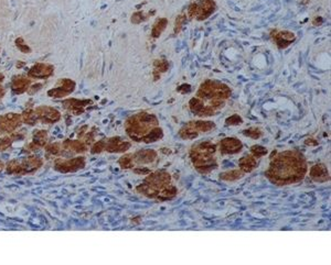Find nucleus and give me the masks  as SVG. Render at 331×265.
I'll return each mask as SVG.
<instances>
[{"instance_id":"obj_1","label":"nucleus","mask_w":331,"mask_h":265,"mask_svg":"<svg viewBox=\"0 0 331 265\" xmlns=\"http://www.w3.org/2000/svg\"><path fill=\"white\" fill-rule=\"evenodd\" d=\"M265 175L275 185L296 184L307 174V162L303 155L295 150L274 152Z\"/></svg>"},{"instance_id":"obj_2","label":"nucleus","mask_w":331,"mask_h":265,"mask_svg":"<svg viewBox=\"0 0 331 265\" xmlns=\"http://www.w3.org/2000/svg\"><path fill=\"white\" fill-rule=\"evenodd\" d=\"M158 125H159V122H158V119L155 116L147 112H140L138 115L130 117L126 121L125 130L131 140L136 141V142H143L145 136L153 128L158 127Z\"/></svg>"},{"instance_id":"obj_3","label":"nucleus","mask_w":331,"mask_h":265,"mask_svg":"<svg viewBox=\"0 0 331 265\" xmlns=\"http://www.w3.org/2000/svg\"><path fill=\"white\" fill-rule=\"evenodd\" d=\"M171 185V177L165 171L149 173L144 183L137 186V191L149 198L158 199L162 190Z\"/></svg>"},{"instance_id":"obj_4","label":"nucleus","mask_w":331,"mask_h":265,"mask_svg":"<svg viewBox=\"0 0 331 265\" xmlns=\"http://www.w3.org/2000/svg\"><path fill=\"white\" fill-rule=\"evenodd\" d=\"M231 96V89L229 86L217 80H207L203 83L198 90L197 97L203 102L221 99L225 100Z\"/></svg>"},{"instance_id":"obj_5","label":"nucleus","mask_w":331,"mask_h":265,"mask_svg":"<svg viewBox=\"0 0 331 265\" xmlns=\"http://www.w3.org/2000/svg\"><path fill=\"white\" fill-rule=\"evenodd\" d=\"M61 115L57 109L44 106L38 107L34 110H28L22 116V121L28 123L30 126L37 125L38 122L41 123H54L60 120Z\"/></svg>"},{"instance_id":"obj_6","label":"nucleus","mask_w":331,"mask_h":265,"mask_svg":"<svg viewBox=\"0 0 331 265\" xmlns=\"http://www.w3.org/2000/svg\"><path fill=\"white\" fill-rule=\"evenodd\" d=\"M42 166V159L37 157L13 159L7 164V172L10 174H28L38 171Z\"/></svg>"},{"instance_id":"obj_7","label":"nucleus","mask_w":331,"mask_h":265,"mask_svg":"<svg viewBox=\"0 0 331 265\" xmlns=\"http://www.w3.org/2000/svg\"><path fill=\"white\" fill-rule=\"evenodd\" d=\"M214 10L215 3L213 0H198L189 6L188 15L190 18H197V20L202 21L210 17Z\"/></svg>"},{"instance_id":"obj_8","label":"nucleus","mask_w":331,"mask_h":265,"mask_svg":"<svg viewBox=\"0 0 331 265\" xmlns=\"http://www.w3.org/2000/svg\"><path fill=\"white\" fill-rule=\"evenodd\" d=\"M190 159L196 170L201 174H208L217 167L214 155H196V157H190Z\"/></svg>"},{"instance_id":"obj_9","label":"nucleus","mask_w":331,"mask_h":265,"mask_svg":"<svg viewBox=\"0 0 331 265\" xmlns=\"http://www.w3.org/2000/svg\"><path fill=\"white\" fill-rule=\"evenodd\" d=\"M85 166L84 158H74L69 159H57L54 167L56 170L62 173H70L82 170Z\"/></svg>"},{"instance_id":"obj_10","label":"nucleus","mask_w":331,"mask_h":265,"mask_svg":"<svg viewBox=\"0 0 331 265\" xmlns=\"http://www.w3.org/2000/svg\"><path fill=\"white\" fill-rule=\"evenodd\" d=\"M22 122V116L17 113H8L0 116V134H9L18 129Z\"/></svg>"},{"instance_id":"obj_11","label":"nucleus","mask_w":331,"mask_h":265,"mask_svg":"<svg viewBox=\"0 0 331 265\" xmlns=\"http://www.w3.org/2000/svg\"><path fill=\"white\" fill-rule=\"evenodd\" d=\"M191 111L198 117H211L217 112L214 108L207 103L203 102L200 98H193L189 103Z\"/></svg>"},{"instance_id":"obj_12","label":"nucleus","mask_w":331,"mask_h":265,"mask_svg":"<svg viewBox=\"0 0 331 265\" xmlns=\"http://www.w3.org/2000/svg\"><path fill=\"white\" fill-rule=\"evenodd\" d=\"M75 88V83L71 80H60L58 81L57 86L49 91L48 95L51 97L63 98L70 95Z\"/></svg>"},{"instance_id":"obj_13","label":"nucleus","mask_w":331,"mask_h":265,"mask_svg":"<svg viewBox=\"0 0 331 265\" xmlns=\"http://www.w3.org/2000/svg\"><path fill=\"white\" fill-rule=\"evenodd\" d=\"M243 149L241 141L235 138L223 139L219 144V150L222 155H232L240 153Z\"/></svg>"},{"instance_id":"obj_14","label":"nucleus","mask_w":331,"mask_h":265,"mask_svg":"<svg viewBox=\"0 0 331 265\" xmlns=\"http://www.w3.org/2000/svg\"><path fill=\"white\" fill-rule=\"evenodd\" d=\"M62 145V153L64 155H72L74 153H83L88 150V145L82 141H74V140H66L61 143Z\"/></svg>"},{"instance_id":"obj_15","label":"nucleus","mask_w":331,"mask_h":265,"mask_svg":"<svg viewBox=\"0 0 331 265\" xmlns=\"http://www.w3.org/2000/svg\"><path fill=\"white\" fill-rule=\"evenodd\" d=\"M130 148V143L127 142V141L121 140L119 136L116 138H111V139H106V144H105V151L110 153H120V152H126L127 150H129Z\"/></svg>"},{"instance_id":"obj_16","label":"nucleus","mask_w":331,"mask_h":265,"mask_svg":"<svg viewBox=\"0 0 331 265\" xmlns=\"http://www.w3.org/2000/svg\"><path fill=\"white\" fill-rule=\"evenodd\" d=\"M216 151V145L213 144L210 141H201V142L193 145L190 151V157H196V155H214Z\"/></svg>"},{"instance_id":"obj_17","label":"nucleus","mask_w":331,"mask_h":265,"mask_svg":"<svg viewBox=\"0 0 331 265\" xmlns=\"http://www.w3.org/2000/svg\"><path fill=\"white\" fill-rule=\"evenodd\" d=\"M158 154L153 150H140L133 154L134 162L136 165H144V164H149L155 162L157 159Z\"/></svg>"},{"instance_id":"obj_18","label":"nucleus","mask_w":331,"mask_h":265,"mask_svg":"<svg viewBox=\"0 0 331 265\" xmlns=\"http://www.w3.org/2000/svg\"><path fill=\"white\" fill-rule=\"evenodd\" d=\"M54 67L49 64L40 63L34 65L29 71V76L33 77V79H48V77L53 74Z\"/></svg>"},{"instance_id":"obj_19","label":"nucleus","mask_w":331,"mask_h":265,"mask_svg":"<svg viewBox=\"0 0 331 265\" xmlns=\"http://www.w3.org/2000/svg\"><path fill=\"white\" fill-rule=\"evenodd\" d=\"M309 175L316 183H325L329 181V172L324 164H316L310 168Z\"/></svg>"},{"instance_id":"obj_20","label":"nucleus","mask_w":331,"mask_h":265,"mask_svg":"<svg viewBox=\"0 0 331 265\" xmlns=\"http://www.w3.org/2000/svg\"><path fill=\"white\" fill-rule=\"evenodd\" d=\"M48 141V133L47 131H43V130H38L35 131L33 133V140L32 142H30L28 144V149L30 152H33V151H37L40 148H43L45 143H47Z\"/></svg>"},{"instance_id":"obj_21","label":"nucleus","mask_w":331,"mask_h":265,"mask_svg":"<svg viewBox=\"0 0 331 265\" xmlns=\"http://www.w3.org/2000/svg\"><path fill=\"white\" fill-rule=\"evenodd\" d=\"M295 39H296V36H295V34L289 31L277 32V33H276L274 36L275 42L278 45L279 49L287 48L290 43L294 42Z\"/></svg>"},{"instance_id":"obj_22","label":"nucleus","mask_w":331,"mask_h":265,"mask_svg":"<svg viewBox=\"0 0 331 265\" xmlns=\"http://www.w3.org/2000/svg\"><path fill=\"white\" fill-rule=\"evenodd\" d=\"M30 84H31L30 80L26 79L24 76H18L16 79H13L11 88L13 90V93L22 94L27 91V89H29Z\"/></svg>"},{"instance_id":"obj_23","label":"nucleus","mask_w":331,"mask_h":265,"mask_svg":"<svg viewBox=\"0 0 331 265\" xmlns=\"http://www.w3.org/2000/svg\"><path fill=\"white\" fill-rule=\"evenodd\" d=\"M257 165V159L254 158L252 154L245 155L239 161L240 170L244 173H251Z\"/></svg>"},{"instance_id":"obj_24","label":"nucleus","mask_w":331,"mask_h":265,"mask_svg":"<svg viewBox=\"0 0 331 265\" xmlns=\"http://www.w3.org/2000/svg\"><path fill=\"white\" fill-rule=\"evenodd\" d=\"M90 100H78V99H67L66 102H64V106L65 108H69L72 110V112L79 113L83 112V109L86 106V105L90 104Z\"/></svg>"},{"instance_id":"obj_25","label":"nucleus","mask_w":331,"mask_h":265,"mask_svg":"<svg viewBox=\"0 0 331 265\" xmlns=\"http://www.w3.org/2000/svg\"><path fill=\"white\" fill-rule=\"evenodd\" d=\"M162 136H164V131H162L161 128H159V126H158L156 128H153V129L149 132L146 136H145L143 142L153 143V142H156V141L160 140Z\"/></svg>"},{"instance_id":"obj_26","label":"nucleus","mask_w":331,"mask_h":265,"mask_svg":"<svg viewBox=\"0 0 331 265\" xmlns=\"http://www.w3.org/2000/svg\"><path fill=\"white\" fill-rule=\"evenodd\" d=\"M22 138H24V135H20L19 133H13L11 135L2 136V138L0 139V152L6 151L7 149L10 148V145L13 143V141L15 140H19Z\"/></svg>"},{"instance_id":"obj_27","label":"nucleus","mask_w":331,"mask_h":265,"mask_svg":"<svg viewBox=\"0 0 331 265\" xmlns=\"http://www.w3.org/2000/svg\"><path fill=\"white\" fill-rule=\"evenodd\" d=\"M189 125L198 132H208L214 128V123L211 121H191Z\"/></svg>"},{"instance_id":"obj_28","label":"nucleus","mask_w":331,"mask_h":265,"mask_svg":"<svg viewBox=\"0 0 331 265\" xmlns=\"http://www.w3.org/2000/svg\"><path fill=\"white\" fill-rule=\"evenodd\" d=\"M179 135L183 140H193L199 135V132L197 130H194L193 128L189 125V123H187V125H185L182 129L179 131Z\"/></svg>"},{"instance_id":"obj_29","label":"nucleus","mask_w":331,"mask_h":265,"mask_svg":"<svg viewBox=\"0 0 331 265\" xmlns=\"http://www.w3.org/2000/svg\"><path fill=\"white\" fill-rule=\"evenodd\" d=\"M245 174V173L242 172L241 170H232V171H228V172H224L220 174V178L222 181H226V182H233V181H237L240 180V178L243 177V175Z\"/></svg>"},{"instance_id":"obj_30","label":"nucleus","mask_w":331,"mask_h":265,"mask_svg":"<svg viewBox=\"0 0 331 265\" xmlns=\"http://www.w3.org/2000/svg\"><path fill=\"white\" fill-rule=\"evenodd\" d=\"M153 75H155V80H157L160 77V73H165L168 67H169V63L165 59H159V61H155L153 63Z\"/></svg>"},{"instance_id":"obj_31","label":"nucleus","mask_w":331,"mask_h":265,"mask_svg":"<svg viewBox=\"0 0 331 265\" xmlns=\"http://www.w3.org/2000/svg\"><path fill=\"white\" fill-rule=\"evenodd\" d=\"M167 25H168V21L167 19H165V18H161V19L157 20L156 24L153 25V28L151 31V35L153 36V38H159L160 34L166 29Z\"/></svg>"},{"instance_id":"obj_32","label":"nucleus","mask_w":331,"mask_h":265,"mask_svg":"<svg viewBox=\"0 0 331 265\" xmlns=\"http://www.w3.org/2000/svg\"><path fill=\"white\" fill-rule=\"evenodd\" d=\"M120 165L121 168H125V170H129V168H134L135 167V162H134V158L133 154H125L124 157H121L120 159Z\"/></svg>"},{"instance_id":"obj_33","label":"nucleus","mask_w":331,"mask_h":265,"mask_svg":"<svg viewBox=\"0 0 331 265\" xmlns=\"http://www.w3.org/2000/svg\"><path fill=\"white\" fill-rule=\"evenodd\" d=\"M249 151H251V154L253 157L256 159H260L267 154V150L264 147H261V145H253Z\"/></svg>"},{"instance_id":"obj_34","label":"nucleus","mask_w":331,"mask_h":265,"mask_svg":"<svg viewBox=\"0 0 331 265\" xmlns=\"http://www.w3.org/2000/svg\"><path fill=\"white\" fill-rule=\"evenodd\" d=\"M243 134L248 136V138H252L254 140H257L260 139L262 136V131L260 129H257V128H251V129H247V130H244L243 131Z\"/></svg>"},{"instance_id":"obj_35","label":"nucleus","mask_w":331,"mask_h":265,"mask_svg":"<svg viewBox=\"0 0 331 265\" xmlns=\"http://www.w3.org/2000/svg\"><path fill=\"white\" fill-rule=\"evenodd\" d=\"M47 153L49 155H60L62 153V145L61 143L49 144L47 147Z\"/></svg>"},{"instance_id":"obj_36","label":"nucleus","mask_w":331,"mask_h":265,"mask_svg":"<svg viewBox=\"0 0 331 265\" xmlns=\"http://www.w3.org/2000/svg\"><path fill=\"white\" fill-rule=\"evenodd\" d=\"M105 144H106V139L98 141V142L93 144L92 149H90V152H92L93 154L103 152V151H105Z\"/></svg>"},{"instance_id":"obj_37","label":"nucleus","mask_w":331,"mask_h":265,"mask_svg":"<svg viewBox=\"0 0 331 265\" xmlns=\"http://www.w3.org/2000/svg\"><path fill=\"white\" fill-rule=\"evenodd\" d=\"M243 120H242V118L240 117L239 115H233V116H231L230 118H228L225 120V123L228 126H238L239 123H242Z\"/></svg>"},{"instance_id":"obj_38","label":"nucleus","mask_w":331,"mask_h":265,"mask_svg":"<svg viewBox=\"0 0 331 265\" xmlns=\"http://www.w3.org/2000/svg\"><path fill=\"white\" fill-rule=\"evenodd\" d=\"M145 20H146V16H145L142 11L134 13L133 17H131V22H133V24H140V22Z\"/></svg>"},{"instance_id":"obj_39","label":"nucleus","mask_w":331,"mask_h":265,"mask_svg":"<svg viewBox=\"0 0 331 265\" xmlns=\"http://www.w3.org/2000/svg\"><path fill=\"white\" fill-rule=\"evenodd\" d=\"M185 21V15H182V16H179L178 18H177V20H176V26H175V32H179L181 30V28H182V26H183V22Z\"/></svg>"},{"instance_id":"obj_40","label":"nucleus","mask_w":331,"mask_h":265,"mask_svg":"<svg viewBox=\"0 0 331 265\" xmlns=\"http://www.w3.org/2000/svg\"><path fill=\"white\" fill-rule=\"evenodd\" d=\"M134 172L136 174H142V175H147L150 173V168L148 167H143V166H137L134 167Z\"/></svg>"},{"instance_id":"obj_41","label":"nucleus","mask_w":331,"mask_h":265,"mask_svg":"<svg viewBox=\"0 0 331 265\" xmlns=\"http://www.w3.org/2000/svg\"><path fill=\"white\" fill-rule=\"evenodd\" d=\"M16 43H17V47L19 48L22 52H30V49L28 47H27V45L24 42V40H22V39H18L16 41Z\"/></svg>"},{"instance_id":"obj_42","label":"nucleus","mask_w":331,"mask_h":265,"mask_svg":"<svg viewBox=\"0 0 331 265\" xmlns=\"http://www.w3.org/2000/svg\"><path fill=\"white\" fill-rule=\"evenodd\" d=\"M190 88H191V87H190L189 85H182L178 88V91H179V93H182V94H187V93H189L190 90H191Z\"/></svg>"},{"instance_id":"obj_43","label":"nucleus","mask_w":331,"mask_h":265,"mask_svg":"<svg viewBox=\"0 0 331 265\" xmlns=\"http://www.w3.org/2000/svg\"><path fill=\"white\" fill-rule=\"evenodd\" d=\"M306 144H308V145H314V147H315V145L318 144V142H317V141H315V140L308 139V140L306 141Z\"/></svg>"},{"instance_id":"obj_44","label":"nucleus","mask_w":331,"mask_h":265,"mask_svg":"<svg viewBox=\"0 0 331 265\" xmlns=\"http://www.w3.org/2000/svg\"><path fill=\"white\" fill-rule=\"evenodd\" d=\"M0 81H1V80H0ZM3 94H4V90H3V88H2V86H1V85H0V99H1V98H2V96H3Z\"/></svg>"},{"instance_id":"obj_45","label":"nucleus","mask_w":331,"mask_h":265,"mask_svg":"<svg viewBox=\"0 0 331 265\" xmlns=\"http://www.w3.org/2000/svg\"><path fill=\"white\" fill-rule=\"evenodd\" d=\"M3 168V163L2 162H0V171H1Z\"/></svg>"}]
</instances>
